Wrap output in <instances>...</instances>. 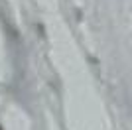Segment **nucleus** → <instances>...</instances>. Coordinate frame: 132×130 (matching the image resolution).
I'll list each match as a JSON object with an SVG mask.
<instances>
[{
    "label": "nucleus",
    "instance_id": "obj_1",
    "mask_svg": "<svg viewBox=\"0 0 132 130\" xmlns=\"http://www.w3.org/2000/svg\"><path fill=\"white\" fill-rule=\"evenodd\" d=\"M0 130H2V128H0Z\"/></svg>",
    "mask_w": 132,
    "mask_h": 130
}]
</instances>
